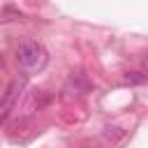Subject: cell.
Listing matches in <instances>:
<instances>
[{
  "label": "cell",
  "instance_id": "7a4b0ae2",
  "mask_svg": "<svg viewBox=\"0 0 148 148\" xmlns=\"http://www.w3.org/2000/svg\"><path fill=\"white\" fill-rule=\"evenodd\" d=\"M25 88V76H21V79H14L12 83H9V88H7V92H5V97H2V102H0V123L9 116V111L14 109V104L18 102V97H21V90Z\"/></svg>",
  "mask_w": 148,
  "mask_h": 148
},
{
  "label": "cell",
  "instance_id": "5b68a950",
  "mask_svg": "<svg viewBox=\"0 0 148 148\" xmlns=\"http://www.w3.org/2000/svg\"><path fill=\"white\" fill-rule=\"evenodd\" d=\"M146 81H148V76L143 72H127L125 74V83H132L134 86V83H146Z\"/></svg>",
  "mask_w": 148,
  "mask_h": 148
},
{
  "label": "cell",
  "instance_id": "6da1fadb",
  "mask_svg": "<svg viewBox=\"0 0 148 148\" xmlns=\"http://www.w3.org/2000/svg\"><path fill=\"white\" fill-rule=\"evenodd\" d=\"M16 60H18V65L25 74H35V72H42L46 67L49 51L35 39H23L18 51H16Z\"/></svg>",
  "mask_w": 148,
  "mask_h": 148
},
{
  "label": "cell",
  "instance_id": "277c9868",
  "mask_svg": "<svg viewBox=\"0 0 148 148\" xmlns=\"http://www.w3.org/2000/svg\"><path fill=\"white\" fill-rule=\"evenodd\" d=\"M123 136H125V130H120V127H116V125H106V127H104V139H106V141H113V143H116V141H120Z\"/></svg>",
  "mask_w": 148,
  "mask_h": 148
},
{
  "label": "cell",
  "instance_id": "3957f363",
  "mask_svg": "<svg viewBox=\"0 0 148 148\" xmlns=\"http://www.w3.org/2000/svg\"><path fill=\"white\" fill-rule=\"evenodd\" d=\"M69 83H72L76 90H81V92H86V90H90V88H92V83H90V81H88V79H86L81 72L72 74V76H69Z\"/></svg>",
  "mask_w": 148,
  "mask_h": 148
}]
</instances>
